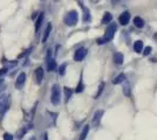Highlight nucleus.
<instances>
[{"label":"nucleus","instance_id":"nucleus-12","mask_svg":"<svg viewBox=\"0 0 157 140\" xmlns=\"http://www.w3.org/2000/svg\"><path fill=\"white\" fill-rule=\"evenodd\" d=\"M52 32V25L51 23H48L47 25V28L45 29V33H44V36H42V43H45L47 41V39L49 38V34Z\"/></svg>","mask_w":157,"mask_h":140},{"label":"nucleus","instance_id":"nucleus-2","mask_svg":"<svg viewBox=\"0 0 157 140\" xmlns=\"http://www.w3.org/2000/svg\"><path fill=\"white\" fill-rule=\"evenodd\" d=\"M51 102H52L53 105H59L60 102H61V90H60L59 84H54V85H53Z\"/></svg>","mask_w":157,"mask_h":140},{"label":"nucleus","instance_id":"nucleus-15","mask_svg":"<svg viewBox=\"0 0 157 140\" xmlns=\"http://www.w3.org/2000/svg\"><path fill=\"white\" fill-rule=\"evenodd\" d=\"M125 78H127V77H125L124 74H120L118 76H116V77L113 80V83H114V84H121L122 82H124Z\"/></svg>","mask_w":157,"mask_h":140},{"label":"nucleus","instance_id":"nucleus-20","mask_svg":"<svg viewBox=\"0 0 157 140\" xmlns=\"http://www.w3.org/2000/svg\"><path fill=\"white\" fill-rule=\"evenodd\" d=\"M65 89V97H66V102H68L69 100V98H71V96H72V93H73V91L69 89V88H67V87H65L63 88Z\"/></svg>","mask_w":157,"mask_h":140},{"label":"nucleus","instance_id":"nucleus-23","mask_svg":"<svg viewBox=\"0 0 157 140\" xmlns=\"http://www.w3.org/2000/svg\"><path fill=\"white\" fill-rule=\"evenodd\" d=\"M103 88H105V83H101V84H100V88H98V92L96 93V96H95V98H98V96L101 95V92L103 91Z\"/></svg>","mask_w":157,"mask_h":140},{"label":"nucleus","instance_id":"nucleus-10","mask_svg":"<svg viewBox=\"0 0 157 140\" xmlns=\"http://www.w3.org/2000/svg\"><path fill=\"white\" fill-rule=\"evenodd\" d=\"M102 116H103V111L102 110H98L95 114H94V118H93V126H98V124H100V121H101V118H102Z\"/></svg>","mask_w":157,"mask_h":140},{"label":"nucleus","instance_id":"nucleus-28","mask_svg":"<svg viewBox=\"0 0 157 140\" xmlns=\"http://www.w3.org/2000/svg\"><path fill=\"white\" fill-rule=\"evenodd\" d=\"M90 1H92L93 4H98V2L100 1V0H90Z\"/></svg>","mask_w":157,"mask_h":140},{"label":"nucleus","instance_id":"nucleus-9","mask_svg":"<svg viewBox=\"0 0 157 140\" xmlns=\"http://www.w3.org/2000/svg\"><path fill=\"white\" fill-rule=\"evenodd\" d=\"M44 75H45V70L42 67H39L35 70V80H36L38 84H41V82L44 80Z\"/></svg>","mask_w":157,"mask_h":140},{"label":"nucleus","instance_id":"nucleus-30","mask_svg":"<svg viewBox=\"0 0 157 140\" xmlns=\"http://www.w3.org/2000/svg\"><path fill=\"white\" fill-rule=\"evenodd\" d=\"M29 140H36V139H35V138H34V137H33V138H31V139H29Z\"/></svg>","mask_w":157,"mask_h":140},{"label":"nucleus","instance_id":"nucleus-16","mask_svg":"<svg viewBox=\"0 0 157 140\" xmlns=\"http://www.w3.org/2000/svg\"><path fill=\"white\" fill-rule=\"evenodd\" d=\"M111 20H113V15H111V14L109 13V12H107V13H105L103 18H102V23L107 25V23L111 22Z\"/></svg>","mask_w":157,"mask_h":140},{"label":"nucleus","instance_id":"nucleus-5","mask_svg":"<svg viewBox=\"0 0 157 140\" xmlns=\"http://www.w3.org/2000/svg\"><path fill=\"white\" fill-rule=\"evenodd\" d=\"M46 62H47V70L48 71H55L56 70V62L52 57L51 50H48V53H47Z\"/></svg>","mask_w":157,"mask_h":140},{"label":"nucleus","instance_id":"nucleus-3","mask_svg":"<svg viewBox=\"0 0 157 140\" xmlns=\"http://www.w3.org/2000/svg\"><path fill=\"white\" fill-rule=\"evenodd\" d=\"M11 97L8 95H1L0 97V118L5 114L8 107H10V104H11Z\"/></svg>","mask_w":157,"mask_h":140},{"label":"nucleus","instance_id":"nucleus-31","mask_svg":"<svg viewBox=\"0 0 157 140\" xmlns=\"http://www.w3.org/2000/svg\"><path fill=\"white\" fill-rule=\"evenodd\" d=\"M1 83H2V80H0V84H1Z\"/></svg>","mask_w":157,"mask_h":140},{"label":"nucleus","instance_id":"nucleus-29","mask_svg":"<svg viewBox=\"0 0 157 140\" xmlns=\"http://www.w3.org/2000/svg\"><path fill=\"white\" fill-rule=\"evenodd\" d=\"M44 140H48V134H45V139H44Z\"/></svg>","mask_w":157,"mask_h":140},{"label":"nucleus","instance_id":"nucleus-27","mask_svg":"<svg viewBox=\"0 0 157 140\" xmlns=\"http://www.w3.org/2000/svg\"><path fill=\"white\" fill-rule=\"evenodd\" d=\"M150 52H151V48L150 47H147V48L144 49V55H149Z\"/></svg>","mask_w":157,"mask_h":140},{"label":"nucleus","instance_id":"nucleus-8","mask_svg":"<svg viewBox=\"0 0 157 140\" xmlns=\"http://www.w3.org/2000/svg\"><path fill=\"white\" fill-rule=\"evenodd\" d=\"M129 21H130V14H129V12H123V13L120 15V18H118V22H120L122 26L128 25Z\"/></svg>","mask_w":157,"mask_h":140},{"label":"nucleus","instance_id":"nucleus-22","mask_svg":"<svg viewBox=\"0 0 157 140\" xmlns=\"http://www.w3.org/2000/svg\"><path fill=\"white\" fill-rule=\"evenodd\" d=\"M123 93H124L125 96H128V97L130 96V87H129L128 84H127V85L123 88Z\"/></svg>","mask_w":157,"mask_h":140},{"label":"nucleus","instance_id":"nucleus-18","mask_svg":"<svg viewBox=\"0 0 157 140\" xmlns=\"http://www.w3.org/2000/svg\"><path fill=\"white\" fill-rule=\"evenodd\" d=\"M88 132H89V126H88V125H86L85 128L82 130L81 134H80V138H78V140H85L86 138H87V135H88Z\"/></svg>","mask_w":157,"mask_h":140},{"label":"nucleus","instance_id":"nucleus-11","mask_svg":"<svg viewBox=\"0 0 157 140\" xmlns=\"http://www.w3.org/2000/svg\"><path fill=\"white\" fill-rule=\"evenodd\" d=\"M81 8H82V11H83V22L85 23H87V22H89L90 21V12H89V9L87 8V7H85L82 4H81Z\"/></svg>","mask_w":157,"mask_h":140},{"label":"nucleus","instance_id":"nucleus-4","mask_svg":"<svg viewBox=\"0 0 157 140\" xmlns=\"http://www.w3.org/2000/svg\"><path fill=\"white\" fill-rule=\"evenodd\" d=\"M78 12L76 11H71V12H68L67 15H66L65 23L67 26H75L78 23Z\"/></svg>","mask_w":157,"mask_h":140},{"label":"nucleus","instance_id":"nucleus-25","mask_svg":"<svg viewBox=\"0 0 157 140\" xmlns=\"http://www.w3.org/2000/svg\"><path fill=\"white\" fill-rule=\"evenodd\" d=\"M83 88L85 87H83V84H82V81H80V84L78 85L75 91H76V92H82V91H83Z\"/></svg>","mask_w":157,"mask_h":140},{"label":"nucleus","instance_id":"nucleus-7","mask_svg":"<svg viewBox=\"0 0 157 140\" xmlns=\"http://www.w3.org/2000/svg\"><path fill=\"white\" fill-rule=\"evenodd\" d=\"M25 82H26V74L20 73L19 76H18V78H17V81H15V88H17L18 90L21 89V88L24 87Z\"/></svg>","mask_w":157,"mask_h":140},{"label":"nucleus","instance_id":"nucleus-26","mask_svg":"<svg viewBox=\"0 0 157 140\" xmlns=\"http://www.w3.org/2000/svg\"><path fill=\"white\" fill-rule=\"evenodd\" d=\"M7 70H8V68H2V69H0V77H1V76H4V75H5V74L7 73Z\"/></svg>","mask_w":157,"mask_h":140},{"label":"nucleus","instance_id":"nucleus-17","mask_svg":"<svg viewBox=\"0 0 157 140\" xmlns=\"http://www.w3.org/2000/svg\"><path fill=\"white\" fill-rule=\"evenodd\" d=\"M134 25L137 27V28H142L144 26V20L142 18H140V16H136L134 19Z\"/></svg>","mask_w":157,"mask_h":140},{"label":"nucleus","instance_id":"nucleus-19","mask_svg":"<svg viewBox=\"0 0 157 140\" xmlns=\"http://www.w3.org/2000/svg\"><path fill=\"white\" fill-rule=\"evenodd\" d=\"M42 21H44V13H40L39 18H38V20H36V22H35V31H36V32L40 29Z\"/></svg>","mask_w":157,"mask_h":140},{"label":"nucleus","instance_id":"nucleus-6","mask_svg":"<svg viewBox=\"0 0 157 140\" xmlns=\"http://www.w3.org/2000/svg\"><path fill=\"white\" fill-rule=\"evenodd\" d=\"M86 55H87V49L86 48H78L74 54V60L76 62H81V61H83Z\"/></svg>","mask_w":157,"mask_h":140},{"label":"nucleus","instance_id":"nucleus-24","mask_svg":"<svg viewBox=\"0 0 157 140\" xmlns=\"http://www.w3.org/2000/svg\"><path fill=\"white\" fill-rule=\"evenodd\" d=\"M4 140H13V134L6 132V133L4 134Z\"/></svg>","mask_w":157,"mask_h":140},{"label":"nucleus","instance_id":"nucleus-13","mask_svg":"<svg viewBox=\"0 0 157 140\" xmlns=\"http://www.w3.org/2000/svg\"><path fill=\"white\" fill-rule=\"evenodd\" d=\"M134 50L136 52V53H142V50H143V42L142 41H136L135 43H134Z\"/></svg>","mask_w":157,"mask_h":140},{"label":"nucleus","instance_id":"nucleus-14","mask_svg":"<svg viewBox=\"0 0 157 140\" xmlns=\"http://www.w3.org/2000/svg\"><path fill=\"white\" fill-rule=\"evenodd\" d=\"M114 60H115V63H116V64H118V66H121V64L123 63V61H124V57H123V54L116 53V54H115V56H114Z\"/></svg>","mask_w":157,"mask_h":140},{"label":"nucleus","instance_id":"nucleus-1","mask_svg":"<svg viewBox=\"0 0 157 140\" xmlns=\"http://www.w3.org/2000/svg\"><path fill=\"white\" fill-rule=\"evenodd\" d=\"M116 29H117L116 23H110L109 26L107 27V29H105V35H103L101 39L98 40V45H103V43H107V42H109V41L113 40V39H114V35L116 33Z\"/></svg>","mask_w":157,"mask_h":140},{"label":"nucleus","instance_id":"nucleus-21","mask_svg":"<svg viewBox=\"0 0 157 140\" xmlns=\"http://www.w3.org/2000/svg\"><path fill=\"white\" fill-rule=\"evenodd\" d=\"M66 68H67V63H62V64L59 67V74L61 75V76H63V75H65Z\"/></svg>","mask_w":157,"mask_h":140}]
</instances>
